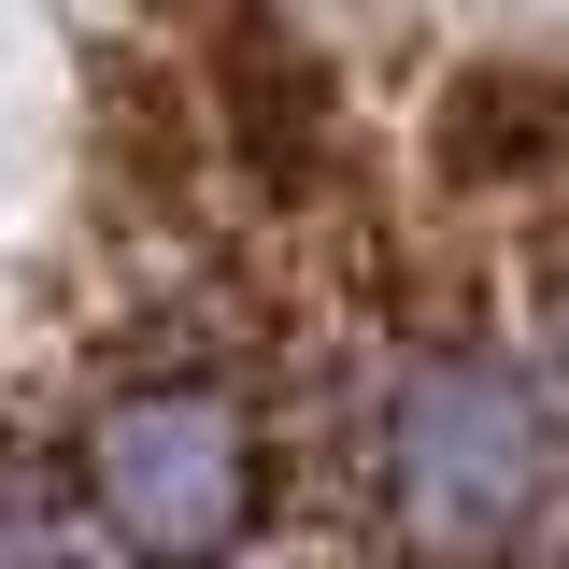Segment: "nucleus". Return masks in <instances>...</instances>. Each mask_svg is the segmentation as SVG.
<instances>
[{
    "instance_id": "obj_1",
    "label": "nucleus",
    "mask_w": 569,
    "mask_h": 569,
    "mask_svg": "<svg viewBox=\"0 0 569 569\" xmlns=\"http://www.w3.org/2000/svg\"><path fill=\"white\" fill-rule=\"evenodd\" d=\"M556 485V441L541 399L498 370V356H413L399 399H385V512L427 569H498L527 541V512Z\"/></svg>"
},
{
    "instance_id": "obj_2",
    "label": "nucleus",
    "mask_w": 569,
    "mask_h": 569,
    "mask_svg": "<svg viewBox=\"0 0 569 569\" xmlns=\"http://www.w3.org/2000/svg\"><path fill=\"white\" fill-rule=\"evenodd\" d=\"M86 498L142 569H228L271 512V441L228 385L171 370V385H129L86 427Z\"/></svg>"
},
{
    "instance_id": "obj_3",
    "label": "nucleus",
    "mask_w": 569,
    "mask_h": 569,
    "mask_svg": "<svg viewBox=\"0 0 569 569\" xmlns=\"http://www.w3.org/2000/svg\"><path fill=\"white\" fill-rule=\"evenodd\" d=\"M213 129H228V157H242V186L257 200H328L342 186V157H356V129H342V71H328V43L284 14V0H228L213 14Z\"/></svg>"
},
{
    "instance_id": "obj_4",
    "label": "nucleus",
    "mask_w": 569,
    "mask_h": 569,
    "mask_svg": "<svg viewBox=\"0 0 569 569\" xmlns=\"http://www.w3.org/2000/svg\"><path fill=\"white\" fill-rule=\"evenodd\" d=\"M427 171L456 200H527V186H569V71L541 58H485L441 86L427 114Z\"/></svg>"
},
{
    "instance_id": "obj_5",
    "label": "nucleus",
    "mask_w": 569,
    "mask_h": 569,
    "mask_svg": "<svg viewBox=\"0 0 569 569\" xmlns=\"http://www.w3.org/2000/svg\"><path fill=\"white\" fill-rule=\"evenodd\" d=\"M556 385H569V299H556Z\"/></svg>"
},
{
    "instance_id": "obj_6",
    "label": "nucleus",
    "mask_w": 569,
    "mask_h": 569,
    "mask_svg": "<svg viewBox=\"0 0 569 569\" xmlns=\"http://www.w3.org/2000/svg\"><path fill=\"white\" fill-rule=\"evenodd\" d=\"M556 569H569V527H556Z\"/></svg>"
}]
</instances>
